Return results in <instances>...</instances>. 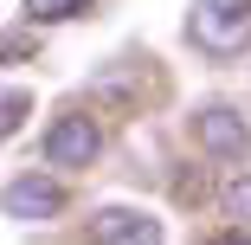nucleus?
<instances>
[{"instance_id": "obj_1", "label": "nucleus", "mask_w": 251, "mask_h": 245, "mask_svg": "<svg viewBox=\"0 0 251 245\" xmlns=\"http://www.w3.org/2000/svg\"><path fill=\"white\" fill-rule=\"evenodd\" d=\"M187 39L206 58L251 52V0H193L187 7Z\"/></svg>"}, {"instance_id": "obj_2", "label": "nucleus", "mask_w": 251, "mask_h": 245, "mask_svg": "<svg viewBox=\"0 0 251 245\" xmlns=\"http://www.w3.org/2000/svg\"><path fill=\"white\" fill-rule=\"evenodd\" d=\"M39 155H45V168H90L103 155V129H97V116H84V110H65L52 129H45Z\"/></svg>"}, {"instance_id": "obj_3", "label": "nucleus", "mask_w": 251, "mask_h": 245, "mask_svg": "<svg viewBox=\"0 0 251 245\" xmlns=\"http://www.w3.org/2000/svg\"><path fill=\"white\" fill-rule=\"evenodd\" d=\"M193 136H200V149H206L213 162H245V155H251V123H245L232 104H200Z\"/></svg>"}, {"instance_id": "obj_4", "label": "nucleus", "mask_w": 251, "mask_h": 245, "mask_svg": "<svg viewBox=\"0 0 251 245\" xmlns=\"http://www.w3.org/2000/svg\"><path fill=\"white\" fill-rule=\"evenodd\" d=\"M65 181H52V174H20V181H7V193H0V207H7V219H58L65 213Z\"/></svg>"}, {"instance_id": "obj_5", "label": "nucleus", "mask_w": 251, "mask_h": 245, "mask_svg": "<svg viewBox=\"0 0 251 245\" xmlns=\"http://www.w3.org/2000/svg\"><path fill=\"white\" fill-rule=\"evenodd\" d=\"M90 245H168V232L142 207H103L90 213Z\"/></svg>"}, {"instance_id": "obj_6", "label": "nucleus", "mask_w": 251, "mask_h": 245, "mask_svg": "<svg viewBox=\"0 0 251 245\" xmlns=\"http://www.w3.org/2000/svg\"><path fill=\"white\" fill-rule=\"evenodd\" d=\"M84 0H26V20L32 26H52V20H77Z\"/></svg>"}, {"instance_id": "obj_7", "label": "nucleus", "mask_w": 251, "mask_h": 245, "mask_svg": "<svg viewBox=\"0 0 251 245\" xmlns=\"http://www.w3.org/2000/svg\"><path fill=\"white\" fill-rule=\"evenodd\" d=\"M32 116V90H0V136H13Z\"/></svg>"}, {"instance_id": "obj_8", "label": "nucleus", "mask_w": 251, "mask_h": 245, "mask_svg": "<svg viewBox=\"0 0 251 245\" xmlns=\"http://www.w3.org/2000/svg\"><path fill=\"white\" fill-rule=\"evenodd\" d=\"M26 52H39L32 20H26V26H13V32H0V65H13V58H26Z\"/></svg>"}, {"instance_id": "obj_9", "label": "nucleus", "mask_w": 251, "mask_h": 245, "mask_svg": "<svg viewBox=\"0 0 251 245\" xmlns=\"http://www.w3.org/2000/svg\"><path fill=\"white\" fill-rule=\"evenodd\" d=\"M219 193H226V207L251 226V174H226V187H219Z\"/></svg>"}, {"instance_id": "obj_10", "label": "nucleus", "mask_w": 251, "mask_h": 245, "mask_svg": "<svg viewBox=\"0 0 251 245\" xmlns=\"http://www.w3.org/2000/svg\"><path fill=\"white\" fill-rule=\"evenodd\" d=\"M206 245H251V232H238V226H232V232H213Z\"/></svg>"}]
</instances>
